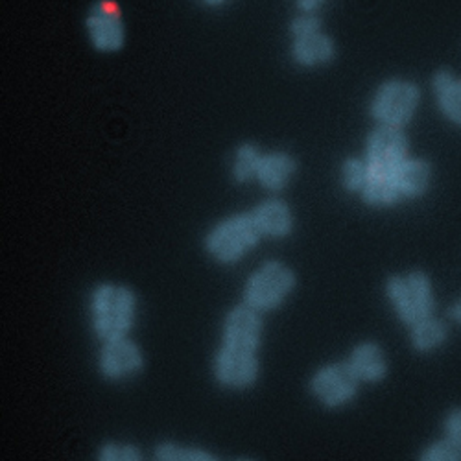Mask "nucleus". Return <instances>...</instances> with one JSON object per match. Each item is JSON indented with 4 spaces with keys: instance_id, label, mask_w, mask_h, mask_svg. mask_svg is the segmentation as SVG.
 Returning a JSON list of instances; mask_svg holds the SVG:
<instances>
[{
    "instance_id": "nucleus-1",
    "label": "nucleus",
    "mask_w": 461,
    "mask_h": 461,
    "mask_svg": "<svg viewBox=\"0 0 461 461\" xmlns=\"http://www.w3.org/2000/svg\"><path fill=\"white\" fill-rule=\"evenodd\" d=\"M430 181V165L422 159L408 158L390 172H369L360 194L369 205L388 207L422 196L429 190Z\"/></svg>"
},
{
    "instance_id": "nucleus-2",
    "label": "nucleus",
    "mask_w": 461,
    "mask_h": 461,
    "mask_svg": "<svg viewBox=\"0 0 461 461\" xmlns=\"http://www.w3.org/2000/svg\"><path fill=\"white\" fill-rule=\"evenodd\" d=\"M135 295L128 288L100 286L93 297V325L100 338H124L131 329Z\"/></svg>"
},
{
    "instance_id": "nucleus-3",
    "label": "nucleus",
    "mask_w": 461,
    "mask_h": 461,
    "mask_svg": "<svg viewBox=\"0 0 461 461\" xmlns=\"http://www.w3.org/2000/svg\"><path fill=\"white\" fill-rule=\"evenodd\" d=\"M420 104V91L413 82L408 80H388L384 82L371 100V117L378 126L404 128L417 113Z\"/></svg>"
},
{
    "instance_id": "nucleus-4",
    "label": "nucleus",
    "mask_w": 461,
    "mask_h": 461,
    "mask_svg": "<svg viewBox=\"0 0 461 461\" xmlns=\"http://www.w3.org/2000/svg\"><path fill=\"white\" fill-rule=\"evenodd\" d=\"M260 235L253 212L237 214L212 229L207 239V249L220 262H237L258 242Z\"/></svg>"
},
{
    "instance_id": "nucleus-5",
    "label": "nucleus",
    "mask_w": 461,
    "mask_h": 461,
    "mask_svg": "<svg viewBox=\"0 0 461 461\" xmlns=\"http://www.w3.org/2000/svg\"><path fill=\"white\" fill-rule=\"evenodd\" d=\"M388 295L395 306L399 318L415 325L417 321L430 318L434 309V297L429 277L420 272L408 277H393L388 283Z\"/></svg>"
},
{
    "instance_id": "nucleus-6",
    "label": "nucleus",
    "mask_w": 461,
    "mask_h": 461,
    "mask_svg": "<svg viewBox=\"0 0 461 461\" xmlns=\"http://www.w3.org/2000/svg\"><path fill=\"white\" fill-rule=\"evenodd\" d=\"M86 30L91 45L98 52H119L126 43V24L122 12L113 0H98L87 14Z\"/></svg>"
},
{
    "instance_id": "nucleus-7",
    "label": "nucleus",
    "mask_w": 461,
    "mask_h": 461,
    "mask_svg": "<svg viewBox=\"0 0 461 461\" xmlns=\"http://www.w3.org/2000/svg\"><path fill=\"white\" fill-rule=\"evenodd\" d=\"M295 276L279 262H267L251 277L246 288L248 304L257 311H272L294 290Z\"/></svg>"
},
{
    "instance_id": "nucleus-8",
    "label": "nucleus",
    "mask_w": 461,
    "mask_h": 461,
    "mask_svg": "<svg viewBox=\"0 0 461 461\" xmlns=\"http://www.w3.org/2000/svg\"><path fill=\"white\" fill-rule=\"evenodd\" d=\"M366 163L369 172H390L408 159V139L401 128L378 126L366 144Z\"/></svg>"
},
{
    "instance_id": "nucleus-9",
    "label": "nucleus",
    "mask_w": 461,
    "mask_h": 461,
    "mask_svg": "<svg viewBox=\"0 0 461 461\" xmlns=\"http://www.w3.org/2000/svg\"><path fill=\"white\" fill-rule=\"evenodd\" d=\"M358 380L351 364H332L314 376L312 392L325 406L336 408L355 397Z\"/></svg>"
},
{
    "instance_id": "nucleus-10",
    "label": "nucleus",
    "mask_w": 461,
    "mask_h": 461,
    "mask_svg": "<svg viewBox=\"0 0 461 461\" xmlns=\"http://www.w3.org/2000/svg\"><path fill=\"white\" fill-rule=\"evenodd\" d=\"M216 378L229 388H248L257 380L258 362L253 351L233 349L223 345L214 364Z\"/></svg>"
},
{
    "instance_id": "nucleus-11",
    "label": "nucleus",
    "mask_w": 461,
    "mask_h": 461,
    "mask_svg": "<svg viewBox=\"0 0 461 461\" xmlns=\"http://www.w3.org/2000/svg\"><path fill=\"white\" fill-rule=\"evenodd\" d=\"M260 332L262 321L257 314V309H253L249 304L237 306L235 311L229 312L225 320L223 343L227 348L255 353L260 343Z\"/></svg>"
},
{
    "instance_id": "nucleus-12",
    "label": "nucleus",
    "mask_w": 461,
    "mask_h": 461,
    "mask_svg": "<svg viewBox=\"0 0 461 461\" xmlns=\"http://www.w3.org/2000/svg\"><path fill=\"white\" fill-rule=\"evenodd\" d=\"M100 369L111 380L135 375L142 369V355L137 345L126 338L107 339L100 357Z\"/></svg>"
},
{
    "instance_id": "nucleus-13",
    "label": "nucleus",
    "mask_w": 461,
    "mask_h": 461,
    "mask_svg": "<svg viewBox=\"0 0 461 461\" xmlns=\"http://www.w3.org/2000/svg\"><path fill=\"white\" fill-rule=\"evenodd\" d=\"M336 56V45L332 37L323 30L306 33L301 37H292V59L299 67L314 68L327 65Z\"/></svg>"
},
{
    "instance_id": "nucleus-14",
    "label": "nucleus",
    "mask_w": 461,
    "mask_h": 461,
    "mask_svg": "<svg viewBox=\"0 0 461 461\" xmlns=\"http://www.w3.org/2000/svg\"><path fill=\"white\" fill-rule=\"evenodd\" d=\"M297 170L295 159L286 151L262 153L257 181L270 192L285 190Z\"/></svg>"
},
{
    "instance_id": "nucleus-15",
    "label": "nucleus",
    "mask_w": 461,
    "mask_h": 461,
    "mask_svg": "<svg viewBox=\"0 0 461 461\" xmlns=\"http://www.w3.org/2000/svg\"><path fill=\"white\" fill-rule=\"evenodd\" d=\"M432 91L443 117L461 128V78L450 70H439L432 78Z\"/></svg>"
},
{
    "instance_id": "nucleus-16",
    "label": "nucleus",
    "mask_w": 461,
    "mask_h": 461,
    "mask_svg": "<svg viewBox=\"0 0 461 461\" xmlns=\"http://www.w3.org/2000/svg\"><path fill=\"white\" fill-rule=\"evenodd\" d=\"M262 235L286 237L290 235L294 218L288 205L281 200H266L253 212Z\"/></svg>"
},
{
    "instance_id": "nucleus-17",
    "label": "nucleus",
    "mask_w": 461,
    "mask_h": 461,
    "mask_svg": "<svg viewBox=\"0 0 461 461\" xmlns=\"http://www.w3.org/2000/svg\"><path fill=\"white\" fill-rule=\"evenodd\" d=\"M349 364L357 376L366 382H380L388 373V362L375 343H364L357 348Z\"/></svg>"
},
{
    "instance_id": "nucleus-18",
    "label": "nucleus",
    "mask_w": 461,
    "mask_h": 461,
    "mask_svg": "<svg viewBox=\"0 0 461 461\" xmlns=\"http://www.w3.org/2000/svg\"><path fill=\"white\" fill-rule=\"evenodd\" d=\"M447 339V327L432 318H425L413 325L411 332V343L415 351L427 353L432 351Z\"/></svg>"
},
{
    "instance_id": "nucleus-19",
    "label": "nucleus",
    "mask_w": 461,
    "mask_h": 461,
    "mask_svg": "<svg viewBox=\"0 0 461 461\" xmlns=\"http://www.w3.org/2000/svg\"><path fill=\"white\" fill-rule=\"evenodd\" d=\"M260 159H262V153L255 144H240L233 158V177L239 183H248L257 179Z\"/></svg>"
},
{
    "instance_id": "nucleus-20",
    "label": "nucleus",
    "mask_w": 461,
    "mask_h": 461,
    "mask_svg": "<svg viewBox=\"0 0 461 461\" xmlns=\"http://www.w3.org/2000/svg\"><path fill=\"white\" fill-rule=\"evenodd\" d=\"M367 176H369V168L366 159L351 158L341 167V183L345 190L349 192H362L367 183Z\"/></svg>"
},
{
    "instance_id": "nucleus-21",
    "label": "nucleus",
    "mask_w": 461,
    "mask_h": 461,
    "mask_svg": "<svg viewBox=\"0 0 461 461\" xmlns=\"http://www.w3.org/2000/svg\"><path fill=\"white\" fill-rule=\"evenodd\" d=\"M318 30H323V24L320 15H314V14H297L290 23L292 37H301Z\"/></svg>"
},
{
    "instance_id": "nucleus-22",
    "label": "nucleus",
    "mask_w": 461,
    "mask_h": 461,
    "mask_svg": "<svg viewBox=\"0 0 461 461\" xmlns=\"http://www.w3.org/2000/svg\"><path fill=\"white\" fill-rule=\"evenodd\" d=\"M422 459H432V461L461 459V448L447 439V441H441V443L430 447L425 454H422Z\"/></svg>"
},
{
    "instance_id": "nucleus-23",
    "label": "nucleus",
    "mask_w": 461,
    "mask_h": 461,
    "mask_svg": "<svg viewBox=\"0 0 461 461\" xmlns=\"http://www.w3.org/2000/svg\"><path fill=\"white\" fill-rule=\"evenodd\" d=\"M156 454H158L159 459H211V456L205 454V452L183 450V448H179L176 445H170V443L161 445Z\"/></svg>"
},
{
    "instance_id": "nucleus-24",
    "label": "nucleus",
    "mask_w": 461,
    "mask_h": 461,
    "mask_svg": "<svg viewBox=\"0 0 461 461\" xmlns=\"http://www.w3.org/2000/svg\"><path fill=\"white\" fill-rule=\"evenodd\" d=\"M100 456H102V459H139L140 457V454L135 447H131V445L121 447L114 443L105 445Z\"/></svg>"
},
{
    "instance_id": "nucleus-25",
    "label": "nucleus",
    "mask_w": 461,
    "mask_h": 461,
    "mask_svg": "<svg viewBox=\"0 0 461 461\" xmlns=\"http://www.w3.org/2000/svg\"><path fill=\"white\" fill-rule=\"evenodd\" d=\"M447 439L461 448V410H454L445 422Z\"/></svg>"
},
{
    "instance_id": "nucleus-26",
    "label": "nucleus",
    "mask_w": 461,
    "mask_h": 461,
    "mask_svg": "<svg viewBox=\"0 0 461 461\" xmlns=\"http://www.w3.org/2000/svg\"><path fill=\"white\" fill-rule=\"evenodd\" d=\"M329 0H294V6L299 14H314L318 15L325 6Z\"/></svg>"
},
{
    "instance_id": "nucleus-27",
    "label": "nucleus",
    "mask_w": 461,
    "mask_h": 461,
    "mask_svg": "<svg viewBox=\"0 0 461 461\" xmlns=\"http://www.w3.org/2000/svg\"><path fill=\"white\" fill-rule=\"evenodd\" d=\"M448 316H450L452 320H456L457 323H461V301L452 306V309L448 311Z\"/></svg>"
},
{
    "instance_id": "nucleus-28",
    "label": "nucleus",
    "mask_w": 461,
    "mask_h": 461,
    "mask_svg": "<svg viewBox=\"0 0 461 461\" xmlns=\"http://www.w3.org/2000/svg\"><path fill=\"white\" fill-rule=\"evenodd\" d=\"M200 3H203L205 6L216 8V6H223L225 3H229V0H200Z\"/></svg>"
}]
</instances>
